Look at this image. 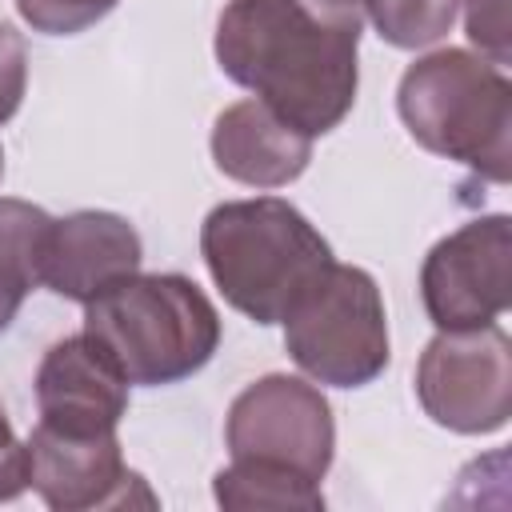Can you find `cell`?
<instances>
[{"label":"cell","instance_id":"6","mask_svg":"<svg viewBox=\"0 0 512 512\" xmlns=\"http://www.w3.org/2000/svg\"><path fill=\"white\" fill-rule=\"evenodd\" d=\"M224 444L232 460L284 468L320 484L336 456L332 404L316 384L268 372L228 404Z\"/></svg>","mask_w":512,"mask_h":512},{"label":"cell","instance_id":"12","mask_svg":"<svg viewBox=\"0 0 512 512\" xmlns=\"http://www.w3.org/2000/svg\"><path fill=\"white\" fill-rule=\"evenodd\" d=\"M216 168L248 188H284L304 176L312 160V136L280 120L264 100L248 96L228 104L212 124Z\"/></svg>","mask_w":512,"mask_h":512},{"label":"cell","instance_id":"9","mask_svg":"<svg viewBox=\"0 0 512 512\" xmlns=\"http://www.w3.org/2000/svg\"><path fill=\"white\" fill-rule=\"evenodd\" d=\"M28 488L52 512L156 508L144 476L124 464L120 436H64L44 424L28 436Z\"/></svg>","mask_w":512,"mask_h":512},{"label":"cell","instance_id":"19","mask_svg":"<svg viewBox=\"0 0 512 512\" xmlns=\"http://www.w3.org/2000/svg\"><path fill=\"white\" fill-rule=\"evenodd\" d=\"M28 488V440L16 436L4 404H0V504L16 500Z\"/></svg>","mask_w":512,"mask_h":512},{"label":"cell","instance_id":"13","mask_svg":"<svg viewBox=\"0 0 512 512\" xmlns=\"http://www.w3.org/2000/svg\"><path fill=\"white\" fill-rule=\"evenodd\" d=\"M52 216L40 204L0 196V332L12 328L24 296L40 288Z\"/></svg>","mask_w":512,"mask_h":512},{"label":"cell","instance_id":"20","mask_svg":"<svg viewBox=\"0 0 512 512\" xmlns=\"http://www.w3.org/2000/svg\"><path fill=\"white\" fill-rule=\"evenodd\" d=\"M0 176H4V148H0Z\"/></svg>","mask_w":512,"mask_h":512},{"label":"cell","instance_id":"4","mask_svg":"<svg viewBox=\"0 0 512 512\" xmlns=\"http://www.w3.org/2000/svg\"><path fill=\"white\" fill-rule=\"evenodd\" d=\"M84 332L128 384L160 388L196 376L220 348V312L180 272H136L84 304Z\"/></svg>","mask_w":512,"mask_h":512},{"label":"cell","instance_id":"10","mask_svg":"<svg viewBox=\"0 0 512 512\" xmlns=\"http://www.w3.org/2000/svg\"><path fill=\"white\" fill-rule=\"evenodd\" d=\"M128 376L88 336L56 340L36 368L40 424L64 436H108L128 416Z\"/></svg>","mask_w":512,"mask_h":512},{"label":"cell","instance_id":"21","mask_svg":"<svg viewBox=\"0 0 512 512\" xmlns=\"http://www.w3.org/2000/svg\"><path fill=\"white\" fill-rule=\"evenodd\" d=\"M356 4H364V0H356Z\"/></svg>","mask_w":512,"mask_h":512},{"label":"cell","instance_id":"5","mask_svg":"<svg viewBox=\"0 0 512 512\" xmlns=\"http://www.w3.org/2000/svg\"><path fill=\"white\" fill-rule=\"evenodd\" d=\"M284 348L292 364L328 388H364L388 368V312L372 272L328 264L288 308Z\"/></svg>","mask_w":512,"mask_h":512},{"label":"cell","instance_id":"17","mask_svg":"<svg viewBox=\"0 0 512 512\" xmlns=\"http://www.w3.org/2000/svg\"><path fill=\"white\" fill-rule=\"evenodd\" d=\"M464 28L468 40L480 48L484 60L508 64L512 60V32H508V0H464Z\"/></svg>","mask_w":512,"mask_h":512},{"label":"cell","instance_id":"1","mask_svg":"<svg viewBox=\"0 0 512 512\" xmlns=\"http://www.w3.org/2000/svg\"><path fill=\"white\" fill-rule=\"evenodd\" d=\"M360 36L356 0H228L212 52L232 84L316 140L356 104Z\"/></svg>","mask_w":512,"mask_h":512},{"label":"cell","instance_id":"8","mask_svg":"<svg viewBox=\"0 0 512 512\" xmlns=\"http://www.w3.org/2000/svg\"><path fill=\"white\" fill-rule=\"evenodd\" d=\"M420 300L436 332L496 324L512 304V220L476 216L436 240L420 264Z\"/></svg>","mask_w":512,"mask_h":512},{"label":"cell","instance_id":"16","mask_svg":"<svg viewBox=\"0 0 512 512\" xmlns=\"http://www.w3.org/2000/svg\"><path fill=\"white\" fill-rule=\"evenodd\" d=\"M20 20L44 36H76L100 24L120 0H12Z\"/></svg>","mask_w":512,"mask_h":512},{"label":"cell","instance_id":"14","mask_svg":"<svg viewBox=\"0 0 512 512\" xmlns=\"http://www.w3.org/2000/svg\"><path fill=\"white\" fill-rule=\"evenodd\" d=\"M212 496H216L220 508H232V512H252V508L320 512L324 508L320 484H312L304 476H292L284 468L248 464V460H228L212 480Z\"/></svg>","mask_w":512,"mask_h":512},{"label":"cell","instance_id":"18","mask_svg":"<svg viewBox=\"0 0 512 512\" xmlns=\"http://www.w3.org/2000/svg\"><path fill=\"white\" fill-rule=\"evenodd\" d=\"M28 88V48L24 36L0 20V128L20 112Z\"/></svg>","mask_w":512,"mask_h":512},{"label":"cell","instance_id":"7","mask_svg":"<svg viewBox=\"0 0 512 512\" xmlns=\"http://www.w3.org/2000/svg\"><path fill=\"white\" fill-rule=\"evenodd\" d=\"M424 416L460 436L500 432L512 416V340L500 324L436 332L416 360Z\"/></svg>","mask_w":512,"mask_h":512},{"label":"cell","instance_id":"2","mask_svg":"<svg viewBox=\"0 0 512 512\" xmlns=\"http://www.w3.org/2000/svg\"><path fill=\"white\" fill-rule=\"evenodd\" d=\"M200 256L220 296L256 324H280L332 264L328 240L280 196L216 204L200 224Z\"/></svg>","mask_w":512,"mask_h":512},{"label":"cell","instance_id":"15","mask_svg":"<svg viewBox=\"0 0 512 512\" xmlns=\"http://www.w3.org/2000/svg\"><path fill=\"white\" fill-rule=\"evenodd\" d=\"M460 8L464 0H364V20H372L384 44L420 52L452 32Z\"/></svg>","mask_w":512,"mask_h":512},{"label":"cell","instance_id":"3","mask_svg":"<svg viewBox=\"0 0 512 512\" xmlns=\"http://www.w3.org/2000/svg\"><path fill=\"white\" fill-rule=\"evenodd\" d=\"M396 112L424 152L492 184L512 180V80L500 64L468 48H436L404 68Z\"/></svg>","mask_w":512,"mask_h":512},{"label":"cell","instance_id":"11","mask_svg":"<svg viewBox=\"0 0 512 512\" xmlns=\"http://www.w3.org/2000/svg\"><path fill=\"white\" fill-rule=\"evenodd\" d=\"M140 260H144L140 232L120 212L80 208L60 220L52 216L40 284L64 300L88 304L104 288L136 276Z\"/></svg>","mask_w":512,"mask_h":512}]
</instances>
